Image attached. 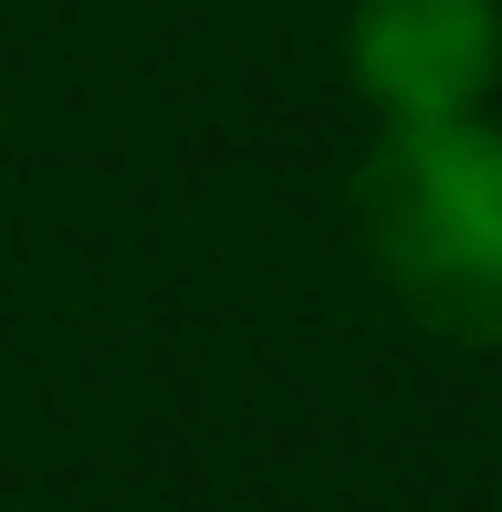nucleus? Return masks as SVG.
Masks as SVG:
<instances>
[{"label": "nucleus", "mask_w": 502, "mask_h": 512, "mask_svg": "<svg viewBox=\"0 0 502 512\" xmlns=\"http://www.w3.org/2000/svg\"><path fill=\"white\" fill-rule=\"evenodd\" d=\"M356 220L419 324L502 345V136L482 115L387 126L356 178Z\"/></svg>", "instance_id": "nucleus-1"}, {"label": "nucleus", "mask_w": 502, "mask_h": 512, "mask_svg": "<svg viewBox=\"0 0 502 512\" xmlns=\"http://www.w3.org/2000/svg\"><path fill=\"white\" fill-rule=\"evenodd\" d=\"M346 63L387 105V126L471 115L492 95V74H502V11L492 0H356Z\"/></svg>", "instance_id": "nucleus-2"}]
</instances>
